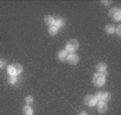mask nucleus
I'll return each mask as SVG.
<instances>
[{"mask_svg": "<svg viewBox=\"0 0 121 115\" xmlns=\"http://www.w3.org/2000/svg\"><path fill=\"white\" fill-rule=\"evenodd\" d=\"M23 71V66L19 64H12L8 67V72L10 74V76H17Z\"/></svg>", "mask_w": 121, "mask_h": 115, "instance_id": "obj_1", "label": "nucleus"}, {"mask_svg": "<svg viewBox=\"0 0 121 115\" xmlns=\"http://www.w3.org/2000/svg\"><path fill=\"white\" fill-rule=\"evenodd\" d=\"M93 84L96 87H101L105 84V76L103 74H95L93 76Z\"/></svg>", "mask_w": 121, "mask_h": 115, "instance_id": "obj_2", "label": "nucleus"}, {"mask_svg": "<svg viewBox=\"0 0 121 115\" xmlns=\"http://www.w3.org/2000/svg\"><path fill=\"white\" fill-rule=\"evenodd\" d=\"M79 47V43H78L76 40H71L66 43V46H65V50L66 51H70V52H74L78 49Z\"/></svg>", "mask_w": 121, "mask_h": 115, "instance_id": "obj_3", "label": "nucleus"}, {"mask_svg": "<svg viewBox=\"0 0 121 115\" xmlns=\"http://www.w3.org/2000/svg\"><path fill=\"white\" fill-rule=\"evenodd\" d=\"M95 98H96V100L106 102L110 99V94L109 93H106V92H98L95 95Z\"/></svg>", "mask_w": 121, "mask_h": 115, "instance_id": "obj_4", "label": "nucleus"}, {"mask_svg": "<svg viewBox=\"0 0 121 115\" xmlns=\"http://www.w3.org/2000/svg\"><path fill=\"white\" fill-rule=\"evenodd\" d=\"M85 103L89 107H93L98 103V100H96L95 96H93V95H88L87 97L85 98Z\"/></svg>", "mask_w": 121, "mask_h": 115, "instance_id": "obj_5", "label": "nucleus"}, {"mask_svg": "<svg viewBox=\"0 0 121 115\" xmlns=\"http://www.w3.org/2000/svg\"><path fill=\"white\" fill-rule=\"evenodd\" d=\"M109 16L110 17H112L114 19H116L117 21H119L121 19V11L119 9H117V8L112 9L109 11Z\"/></svg>", "mask_w": 121, "mask_h": 115, "instance_id": "obj_6", "label": "nucleus"}, {"mask_svg": "<svg viewBox=\"0 0 121 115\" xmlns=\"http://www.w3.org/2000/svg\"><path fill=\"white\" fill-rule=\"evenodd\" d=\"M69 61V63L72 64V65H75V64L78 63V61H79V58H78V56H76V54H69L68 56V59H66Z\"/></svg>", "mask_w": 121, "mask_h": 115, "instance_id": "obj_7", "label": "nucleus"}, {"mask_svg": "<svg viewBox=\"0 0 121 115\" xmlns=\"http://www.w3.org/2000/svg\"><path fill=\"white\" fill-rule=\"evenodd\" d=\"M98 111L100 113H105L107 111V104L104 101H100L98 103Z\"/></svg>", "mask_w": 121, "mask_h": 115, "instance_id": "obj_8", "label": "nucleus"}, {"mask_svg": "<svg viewBox=\"0 0 121 115\" xmlns=\"http://www.w3.org/2000/svg\"><path fill=\"white\" fill-rule=\"evenodd\" d=\"M68 51L66 50H61V51L58 52V59L60 60V61H65L66 59H68Z\"/></svg>", "mask_w": 121, "mask_h": 115, "instance_id": "obj_9", "label": "nucleus"}, {"mask_svg": "<svg viewBox=\"0 0 121 115\" xmlns=\"http://www.w3.org/2000/svg\"><path fill=\"white\" fill-rule=\"evenodd\" d=\"M44 21H45L46 25H48L50 27V26H54V23H55V19H54L53 16H46L45 18H44Z\"/></svg>", "mask_w": 121, "mask_h": 115, "instance_id": "obj_10", "label": "nucleus"}, {"mask_svg": "<svg viewBox=\"0 0 121 115\" xmlns=\"http://www.w3.org/2000/svg\"><path fill=\"white\" fill-rule=\"evenodd\" d=\"M96 69H98V71H100V74H102V72H105L106 69H107V67H106V64L105 63H99L98 66H96Z\"/></svg>", "mask_w": 121, "mask_h": 115, "instance_id": "obj_11", "label": "nucleus"}, {"mask_svg": "<svg viewBox=\"0 0 121 115\" xmlns=\"http://www.w3.org/2000/svg\"><path fill=\"white\" fill-rule=\"evenodd\" d=\"M23 112H24V115H32L33 114V110H32V108L29 106L24 107Z\"/></svg>", "mask_w": 121, "mask_h": 115, "instance_id": "obj_12", "label": "nucleus"}, {"mask_svg": "<svg viewBox=\"0 0 121 115\" xmlns=\"http://www.w3.org/2000/svg\"><path fill=\"white\" fill-rule=\"evenodd\" d=\"M105 31L107 32L108 34H112L115 31H116V28H115L114 25H112V24H109V25H107L105 27Z\"/></svg>", "mask_w": 121, "mask_h": 115, "instance_id": "obj_13", "label": "nucleus"}, {"mask_svg": "<svg viewBox=\"0 0 121 115\" xmlns=\"http://www.w3.org/2000/svg\"><path fill=\"white\" fill-rule=\"evenodd\" d=\"M48 32H49L50 35H56L58 33V28H56L55 26H50L49 29H48Z\"/></svg>", "mask_w": 121, "mask_h": 115, "instance_id": "obj_14", "label": "nucleus"}, {"mask_svg": "<svg viewBox=\"0 0 121 115\" xmlns=\"http://www.w3.org/2000/svg\"><path fill=\"white\" fill-rule=\"evenodd\" d=\"M63 20L62 19H57V20H55V23H54V26H55L56 28H61L62 26H63Z\"/></svg>", "mask_w": 121, "mask_h": 115, "instance_id": "obj_15", "label": "nucleus"}, {"mask_svg": "<svg viewBox=\"0 0 121 115\" xmlns=\"http://www.w3.org/2000/svg\"><path fill=\"white\" fill-rule=\"evenodd\" d=\"M9 82L11 84H15L17 82V79H16V76H10L9 78Z\"/></svg>", "mask_w": 121, "mask_h": 115, "instance_id": "obj_16", "label": "nucleus"}, {"mask_svg": "<svg viewBox=\"0 0 121 115\" xmlns=\"http://www.w3.org/2000/svg\"><path fill=\"white\" fill-rule=\"evenodd\" d=\"M33 101H34V99L32 96H27V97H26V103L27 104H31Z\"/></svg>", "mask_w": 121, "mask_h": 115, "instance_id": "obj_17", "label": "nucleus"}, {"mask_svg": "<svg viewBox=\"0 0 121 115\" xmlns=\"http://www.w3.org/2000/svg\"><path fill=\"white\" fill-rule=\"evenodd\" d=\"M116 30H117V34H118V36H121V26H119Z\"/></svg>", "mask_w": 121, "mask_h": 115, "instance_id": "obj_18", "label": "nucleus"}, {"mask_svg": "<svg viewBox=\"0 0 121 115\" xmlns=\"http://www.w3.org/2000/svg\"><path fill=\"white\" fill-rule=\"evenodd\" d=\"M4 66H5V61L4 60H0V68L4 67Z\"/></svg>", "mask_w": 121, "mask_h": 115, "instance_id": "obj_19", "label": "nucleus"}, {"mask_svg": "<svg viewBox=\"0 0 121 115\" xmlns=\"http://www.w3.org/2000/svg\"><path fill=\"white\" fill-rule=\"evenodd\" d=\"M102 3L103 4H105V5H107V4H109L110 3V1H102Z\"/></svg>", "mask_w": 121, "mask_h": 115, "instance_id": "obj_20", "label": "nucleus"}, {"mask_svg": "<svg viewBox=\"0 0 121 115\" xmlns=\"http://www.w3.org/2000/svg\"><path fill=\"white\" fill-rule=\"evenodd\" d=\"M79 115H87V114H86V113H85V112H82Z\"/></svg>", "mask_w": 121, "mask_h": 115, "instance_id": "obj_21", "label": "nucleus"}]
</instances>
